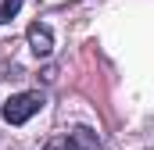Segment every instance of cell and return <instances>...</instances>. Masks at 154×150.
I'll use <instances>...</instances> for the list:
<instances>
[{
	"instance_id": "2",
	"label": "cell",
	"mask_w": 154,
	"mask_h": 150,
	"mask_svg": "<svg viewBox=\"0 0 154 150\" xmlns=\"http://www.w3.org/2000/svg\"><path fill=\"white\" fill-rule=\"evenodd\" d=\"M43 150H100V140H97V132H93V129L75 125V129H68V132L54 136Z\"/></svg>"
},
{
	"instance_id": "1",
	"label": "cell",
	"mask_w": 154,
	"mask_h": 150,
	"mask_svg": "<svg viewBox=\"0 0 154 150\" xmlns=\"http://www.w3.org/2000/svg\"><path fill=\"white\" fill-rule=\"evenodd\" d=\"M39 107H43V93H39V89H25V93L7 97V100L0 104V114H4V122H11V125H25Z\"/></svg>"
},
{
	"instance_id": "4",
	"label": "cell",
	"mask_w": 154,
	"mask_h": 150,
	"mask_svg": "<svg viewBox=\"0 0 154 150\" xmlns=\"http://www.w3.org/2000/svg\"><path fill=\"white\" fill-rule=\"evenodd\" d=\"M18 11H22V0H0V25H4V22H11Z\"/></svg>"
},
{
	"instance_id": "3",
	"label": "cell",
	"mask_w": 154,
	"mask_h": 150,
	"mask_svg": "<svg viewBox=\"0 0 154 150\" xmlns=\"http://www.w3.org/2000/svg\"><path fill=\"white\" fill-rule=\"evenodd\" d=\"M29 46H32L36 57H47V54L54 50V32H50L47 22H32V25H29Z\"/></svg>"
}]
</instances>
